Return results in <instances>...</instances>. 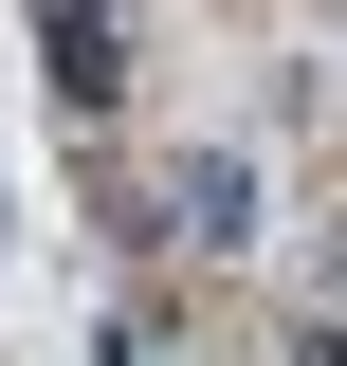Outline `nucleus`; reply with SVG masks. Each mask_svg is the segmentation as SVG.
<instances>
[{"label":"nucleus","instance_id":"obj_2","mask_svg":"<svg viewBox=\"0 0 347 366\" xmlns=\"http://www.w3.org/2000/svg\"><path fill=\"white\" fill-rule=\"evenodd\" d=\"M165 202H183V238H238V220H256V183H238V165H183Z\"/></svg>","mask_w":347,"mask_h":366},{"label":"nucleus","instance_id":"obj_1","mask_svg":"<svg viewBox=\"0 0 347 366\" xmlns=\"http://www.w3.org/2000/svg\"><path fill=\"white\" fill-rule=\"evenodd\" d=\"M37 37H55V92H74V110H110V0H37Z\"/></svg>","mask_w":347,"mask_h":366}]
</instances>
